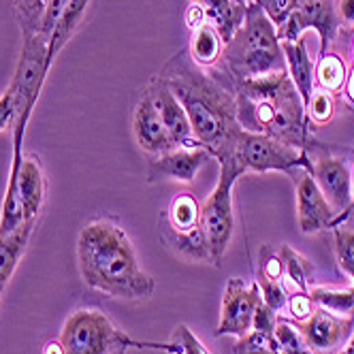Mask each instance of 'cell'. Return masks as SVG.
I'll use <instances>...</instances> for the list:
<instances>
[{
  "label": "cell",
  "instance_id": "obj_31",
  "mask_svg": "<svg viewBox=\"0 0 354 354\" xmlns=\"http://www.w3.org/2000/svg\"><path fill=\"white\" fill-rule=\"evenodd\" d=\"M257 284H259L263 303H267L271 310H275L277 314H280L286 308V301H288V292H286L284 282L282 280H267V277L259 275Z\"/></svg>",
  "mask_w": 354,
  "mask_h": 354
},
{
  "label": "cell",
  "instance_id": "obj_18",
  "mask_svg": "<svg viewBox=\"0 0 354 354\" xmlns=\"http://www.w3.org/2000/svg\"><path fill=\"white\" fill-rule=\"evenodd\" d=\"M192 3L203 9L207 24L218 30L224 43L233 39L245 19L248 5L239 3V0H192Z\"/></svg>",
  "mask_w": 354,
  "mask_h": 354
},
{
  "label": "cell",
  "instance_id": "obj_41",
  "mask_svg": "<svg viewBox=\"0 0 354 354\" xmlns=\"http://www.w3.org/2000/svg\"><path fill=\"white\" fill-rule=\"evenodd\" d=\"M337 354H354V331H352V335H350V339H348V344L337 352Z\"/></svg>",
  "mask_w": 354,
  "mask_h": 354
},
{
  "label": "cell",
  "instance_id": "obj_34",
  "mask_svg": "<svg viewBox=\"0 0 354 354\" xmlns=\"http://www.w3.org/2000/svg\"><path fill=\"white\" fill-rule=\"evenodd\" d=\"M68 0H47V5H45V13H43V19H41V28H39V35L43 39L49 41V37H52L54 28H56V24L64 11Z\"/></svg>",
  "mask_w": 354,
  "mask_h": 354
},
{
  "label": "cell",
  "instance_id": "obj_6",
  "mask_svg": "<svg viewBox=\"0 0 354 354\" xmlns=\"http://www.w3.org/2000/svg\"><path fill=\"white\" fill-rule=\"evenodd\" d=\"M52 66V60L47 56V39H43L39 32L37 35H26L21 43V54L15 66V75L9 84V92L15 100L17 107V118L13 124V162H11V173H9V182H13L21 162H24V135H26V126L32 115V109L37 105V98L43 90L45 77Z\"/></svg>",
  "mask_w": 354,
  "mask_h": 354
},
{
  "label": "cell",
  "instance_id": "obj_14",
  "mask_svg": "<svg viewBox=\"0 0 354 354\" xmlns=\"http://www.w3.org/2000/svg\"><path fill=\"white\" fill-rule=\"evenodd\" d=\"M147 92L151 94V98H154V103L160 111V118L165 122V129H167L173 145L182 147V149L201 147L194 133H192V124L188 120L186 109L182 107V103L175 98V94L167 88V84L158 77V75L149 82Z\"/></svg>",
  "mask_w": 354,
  "mask_h": 354
},
{
  "label": "cell",
  "instance_id": "obj_32",
  "mask_svg": "<svg viewBox=\"0 0 354 354\" xmlns=\"http://www.w3.org/2000/svg\"><path fill=\"white\" fill-rule=\"evenodd\" d=\"M254 3L273 21V26L280 30L286 24V19L290 17V13L295 11V7L301 3V0H254Z\"/></svg>",
  "mask_w": 354,
  "mask_h": 354
},
{
  "label": "cell",
  "instance_id": "obj_10",
  "mask_svg": "<svg viewBox=\"0 0 354 354\" xmlns=\"http://www.w3.org/2000/svg\"><path fill=\"white\" fill-rule=\"evenodd\" d=\"M263 301L259 284H245L239 277L229 280L224 288L222 297V308H220V322H218V337L224 335H235L243 337L252 331V320H254V312L259 303Z\"/></svg>",
  "mask_w": 354,
  "mask_h": 354
},
{
  "label": "cell",
  "instance_id": "obj_29",
  "mask_svg": "<svg viewBox=\"0 0 354 354\" xmlns=\"http://www.w3.org/2000/svg\"><path fill=\"white\" fill-rule=\"evenodd\" d=\"M15 3V11H17V19L21 26V35H37L41 28V19L45 13V5L47 0H13Z\"/></svg>",
  "mask_w": 354,
  "mask_h": 354
},
{
  "label": "cell",
  "instance_id": "obj_1",
  "mask_svg": "<svg viewBox=\"0 0 354 354\" xmlns=\"http://www.w3.org/2000/svg\"><path fill=\"white\" fill-rule=\"evenodd\" d=\"M158 77L186 109L198 145L216 160L229 158L241 131L235 90L220 75L205 73L186 52L171 58Z\"/></svg>",
  "mask_w": 354,
  "mask_h": 354
},
{
  "label": "cell",
  "instance_id": "obj_39",
  "mask_svg": "<svg viewBox=\"0 0 354 354\" xmlns=\"http://www.w3.org/2000/svg\"><path fill=\"white\" fill-rule=\"evenodd\" d=\"M43 354H64V348H62L60 339L47 342V344H45V348H43Z\"/></svg>",
  "mask_w": 354,
  "mask_h": 354
},
{
  "label": "cell",
  "instance_id": "obj_38",
  "mask_svg": "<svg viewBox=\"0 0 354 354\" xmlns=\"http://www.w3.org/2000/svg\"><path fill=\"white\" fill-rule=\"evenodd\" d=\"M337 3V13L339 19L346 24V26H354V0H335Z\"/></svg>",
  "mask_w": 354,
  "mask_h": 354
},
{
  "label": "cell",
  "instance_id": "obj_8",
  "mask_svg": "<svg viewBox=\"0 0 354 354\" xmlns=\"http://www.w3.org/2000/svg\"><path fill=\"white\" fill-rule=\"evenodd\" d=\"M229 158H233L243 173H290L292 169H306L310 173L312 169L306 149H299L282 141H275L267 135L250 133L243 129L235 139Z\"/></svg>",
  "mask_w": 354,
  "mask_h": 354
},
{
  "label": "cell",
  "instance_id": "obj_37",
  "mask_svg": "<svg viewBox=\"0 0 354 354\" xmlns=\"http://www.w3.org/2000/svg\"><path fill=\"white\" fill-rule=\"evenodd\" d=\"M207 19H205V13H203V9H201L198 5H190L188 9H186V24H188V28L190 30H194V28H198L201 24H205Z\"/></svg>",
  "mask_w": 354,
  "mask_h": 354
},
{
  "label": "cell",
  "instance_id": "obj_5",
  "mask_svg": "<svg viewBox=\"0 0 354 354\" xmlns=\"http://www.w3.org/2000/svg\"><path fill=\"white\" fill-rule=\"evenodd\" d=\"M60 344L64 354H126L129 350H162L169 354H182L177 342L158 344V342H139L126 335L120 328L98 310H77L73 312L62 331Z\"/></svg>",
  "mask_w": 354,
  "mask_h": 354
},
{
  "label": "cell",
  "instance_id": "obj_4",
  "mask_svg": "<svg viewBox=\"0 0 354 354\" xmlns=\"http://www.w3.org/2000/svg\"><path fill=\"white\" fill-rule=\"evenodd\" d=\"M222 60L235 84L271 73H286L277 28L257 3L248 5L239 30L229 43H224Z\"/></svg>",
  "mask_w": 354,
  "mask_h": 354
},
{
  "label": "cell",
  "instance_id": "obj_26",
  "mask_svg": "<svg viewBox=\"0 0 354 354\" xmlns=\"http://www.w3.org/2000/svg\"><path fill=\"white\" fill-rule=\"evenodd\" d=\"M235 354H280V344L273 333L250 331L243 337H237Z\"/></svg>",
  "mask_w": 354,
  "mask_h": 354
},
{
  "label": "cell",
  "instance_id": "obj_40",
  "mask_svg": "<svg viewBox=\"0 0 354 354\" xmlns=\"http://www.w3.org/2000/svg\"><path fill=\"white\" fill-rule=\"evenodd\" d=\"M346 96H348L350 103L354 105V68H352L350 77H348V84H346Z\"/></svg>",
  "mask_w": 354,
  "mask_h": 354
},
{
  "label": "cell",
  "instance_id": "obj_17",
  "mask_svg": "<svg viewBox=\"0 0 354 354\" xmlns=\"http://www.w3.org/2000/svg\"><path fill=\"white\" fill-rule=\"evenodd\" d=\"M282 43V52L286 60V73L290 82L295 84L297 92L303 98V105L308 107L310 98L314 94V62L308 54V43L306 39H297V41H280Z\"/></svg>",
  "mask_w": 354,
  "mask_h": 354
},
{
  "label": "cell",
  "instance_id": "obj_35",
  "mask_svg": "<svg viewBox=\"0 0 354 354\" xmlns=\"http://www.w3.org/2000/svg\"><path fill=\"white\" fill-rule=\"evenodd\" d=\"M277 320H280V314L275 310H271L267 303H259V308L254 312V320H252V331H263V333H273Z\"/></svg>",
  "mask_w": 354,
  "mask_h": 354
},
{
  "label": "cell",
  "instance_id": "obj_7",
  "mask_svg": "<svg viewBox=\"0 0 354 354\" xmlns=\"http://www.w3.org/2000/svg\"><path fill=\"white\" fill-rule=\"evenodd\" d=\"M220 177L216 190L201 205V231L205 235L212 265L220 267L235 231V212H233V188L243 175L241 167L233 158H222Z\"/></svg>",
  "mask_w": 354,
  "mask_h": 354
},
{
  "label": "cell",
  "instance_id": "obj_25",
  "mask_svg": "<svg viewBox=\"0 0 354 354\" xmlns=\"http://www.w3.org/2000/svg\"><path fill=\"white\" fill-rule=\"evenodd\" d=\"M280 259H282V267H284V277L295 286V290L310 292V275H312L310 261L303 259L290 245L280 248Z\"/></svg>",
  "mask_w": 354,
  "mask_h": 354
},
{
  "label": "cell",
  "instance_id": "obj_43",
  "mask_svg": "<svg viewBox=\"0 0 354 354\" xmlns=\"http://www.w3.org/2000/svg\"><path fill=\"white\" fill-rule=\"evenodd\" d=\"M239 3H243V5H250V3H254V0H239Z\"/></svg>",
  "mask_w": 354,
  "mask_h": 354
},
{
  "label": "cell",
  "instance_id": "obj_19",
  "mask_svg": "<svg viewBox=\"0 0 354 354\" xmlns=\"http://www.w3.org/2000/svg\"><path fill=\"white\" fill-rule=\"evenodd\" d=\"M32 229H35V220L24 222L13 233L0 235V295L7 288L13 271L17 269L24 252H26Z\"/></svg>",
  "mask_w": 354,
  "mask_h": 354
},
{
  "label": "cell",
  "instance_id": "obj_33",
  "mask_svg": "<svg viewBox=\"0 0 354 354\" xmlns=\"http://www.w3.org/2000/svg\"><path fill=\"white\" fill-rule=\"evenodd\" d=\"M286 310H288V318L297 324L301 322H306L316 306H314V301L310 297V292H301V290H295L292 295H288V301H286Z\"/></svg>",
  "mask_w": 354,
  "mask_h": 354
},
{
  "label": "cell",
  "instance_id": "obj_11",
  "mask_svg": "<svg viewBox=\"0 0 354 354\" xmlns=\"http://www.w3.org/2000/svg\"><path fill=\"white\" fill-rule=\"evenodd\" d=\"M297 326L314 354H337L354 331V318H344L316 308L306 322Z\"/></svg>",
  "mask_w": 354,
  "mask_h": 354
},
{
  "label": "cell",
  "instance_id": "obj_30",
  "mask_svg": "<svg viewBox=\"0 0 354 354\" xmlns=\"http://www.w3.org/2000/svg\"><path fill=\"white\" fill-rule=\"evenodd\" d=\"M306 111H308L312 122L326 124L335 115V96H333V92H326V90H320V88L314 90Z\"/></svg>",
  "mask_w": 354,
  "mask_h": 354
},
{
  "label": "cell",
  "instance_id": "obj_28",
  "mask_svg": "<svg viewBox=\"0 0 354 354\" xmlns=\"http://www.w3.org/2000/svg\"><path fill=\"white\" fill-rule=\"evenodd\" d=\"M273 335L280 344V354H314L303 339L299 326L290 324L288 320H277Z\"/></svg>",
  "mask_w": 354,
  "mask_h": 354
},
{
  "label": "cell",
  "instance_id": "obj_13",
  "mask_svg": "<svg viewBox=\"0 0 354 354\" xmlns=\"http://www.w3.org/2000/svg\"><path fill=\"white\" fill-rule=\"evenodd\" d=\"M310 175L324 198L337 214V226L348 218L352 203V175L339 158H320L312 162Z\"/></svg>",
  "mask_w": 354,
  "mask_h": 354
},
{
  "label": "cell",
  "instance_id": "obj_23",
  "mask_svg": "<svg viewBox=\"0 0 354 354\" xmlns=\"http://www.w3.org/2000/svg\"><path fill=\"white\" fill-rule=\"evenodd\" d=\"M314 77L320 90L326 92H339L346 84V64L335 52H324L318 56Z\"/></svg>",
  "mask_w": 354,
  "mask_h": 354
},
{
  "label": "cell",
  "instance_id": "obj_12",
  "mask_svg": "<svg viewBox=\"0 0 354 354\" xmlns=\"http://www.w3.org/2000/svg\"><path fill=\"white\" fill-rule=\"evenodd\" d=\"M297 220L303 235H316L337 226V214L306 171L297 180Z\"/></svg>",
  "mask_w": 354,
  "mask_h": 354
},
{
  "label": "cell",
  "instance_id": "obj_15",
  "mask_svg": "<svg viewBox=\"0 0 354 354\" xmlns=\"http://www.w3.org/2000/svg\"><path fill=\"white\" fill-rule=\"evenodd\" d=\"M133 133H135L137 145L151 156H160V154H167V151L175 149V145L165 129L160 111L147 90L141 94L139 103L135 107Z\"/></svg>",
  "mask_w": 354,
  "mask_h": 354
},
{
  "label": "cell",
  "instance_id": "obj_9",
  "mask_svg": "<svg viewBox=\"0 0 354 354\" xmlns=\"http://www.w3.org/2000/svg\"><path fill=\"white\" fill-rule=\"evenodd\" d=\"M339 26L342 19L335 0H301L284 26L277 30V37L280 41H297L308 30H316L320 37V54H324L335 41Z\"/></svg>",
  "mask_w": 354,
  "mask_h": 354
},
{
  "label": "cell",
  "instance_id": "obj_21",
  "mask_svg": "<svg viewBox=\"0 0 354 354\" xmlns=\"http://www.w3.org/2000/svg\"><path fill=\"white\" fill-rule=\"evenodd\" d=\"M224 41L218 35V30L212 26V24H201L198 28L192 30V39H190V58L198 64V66H216L218 60L222 58V47Z\"/></svg>",
  "mask_w": 354,
  "mask_h": 354
},
{
  "label": "cell",
  "instance_id": "obj_36",
  "mask_svg": "<svg viewBox=\"0 0 354 354\" xmlns=\"http://www.w3.org/2000/svg\"><path fill=\"white\" fill-rule=\"evenodd\" d=\"M175 342L180 344L182 354H209L207 348L201 344V339L190 331L186 324H180L175 328Z\"/></svg>",
  "mask_w": 354,
  "mask_h": 354
},
{
  "label": "cell",
  "instance_id": "obj_16",
  "mask_svg": "<svg viewBox=\"0 0 354 354\" xmlns=\"http://www.w3.org/2000/svg\"><path fill=\"white\" fill-rule=\"evenodd\" d=\"M209 158L212 154L203 147H196V149L175 147L167 151V154L154 156V160L147 167V182L154 184L158 180H177L182 184H190L194 182L198 169Z\"/></svg>",
  "mask_w": 354,
  "mask_h": 354
},
{
  "label": "cell",
  "instance_id": "obj_24",
  "mask_svg": "<svg viewBox=\"0 0 354 354\" xmlns=\"http://www.w3.org/2000/svg\"><path fill=\"white\" fill-rule=\"evenodd\" d=\"M310 297L316 308H322L331 314L354 318V286L346 290H331V288H310Z\"/></svg>",
  "mask_w": 354,
  "mask_h": 354
},
{
  "label": "cell",
  "instance_id": "obj_3",
  "mask_svg": "<svg viewBox=\"0 0 354 354\" xmlns=\"http://www.w3.org/2000/svg\"><path fill=\"white\" fill-rule=\"evenodd\" d=\"M235 100L243 131L306 149L308 111L288 73H271L235 84Z\"/></svg>",
  "mask_w": 354,
  "mask_h": 354
},
{
  "label": "cell",
  "instance_id": "obj_22",
  "mask_svg": "<svg viewBox=\"0 0 354 354\" xmlns=\"http://www.w3.org/2000/svg\"><path fill=\"white\" fill-rule=\"evenodd\" d=\"M169 229L171 233H188L201 229V205L192 194L182 192L171 201Z\"/></svg>",
  "mask_w": 354,
  "mask_h": 354
},
{
  "label": "cell",
  "instance_id": "obj_42",
  "mask_svg": "<svg viewBox=\"0 0 354 354\" xmlns=\"http://www.w3.org/2000/svg\"><path fill=\"white\" fill-rule=\"evenodd\" d=\"M354 209V177H352V203H350V212Z\"/></svg>",
  "mask_w": 354,
  "mask_h": 354
},
{
  "label": "cell",
  "instance_id": "obj_2",
  "mask_svg": "<svg viewBox=\"0 0 354 354\" xmlns=\"http://www.w3.org/2000/svg\"><path fill=\"white\" fill-rule=\"evenodd\" d=\"M77 267L88 288L113 299L143 301L156 290L154 277L141 269L129 235L105 218L88 222L80 231Z\"/></svg>",
  "mask_w": 354,
  "mask_h": 354
},
{
  "label": "cell",
  "instance_id": "obj_27",
  "mask_svg": "<svg viewBox=\"0 0 354 354\" xmlns=\"http://www.w3.org/2000/svg\"><path fill=\"white\" fill-rule=\"evenodd\" d=\"M335 237V259L342 271L354 280V229L348 226H333Z\"/></svg>",
  "mask_w": 354,
  "mask_h": 354
},
{
  "label": "cell",
  "instance_id": "obj_20",
  "mask_svg": "<svg viewBox=\"0 0 354 354\" xmlns=\"http://www.w3.org/2000/svg\"><path fill=\"white\" fill-rule=\"evenodd\" d=\"M88 5H90V0H68V3H66L52 37H49V41H47V56L52 62L64 49V45L71 41L75 30L80 28V24H82L84 15L88 11Z\"/></svg>",
  "mask_w": 354,
  "mask_h": 354
}]
</instances>
